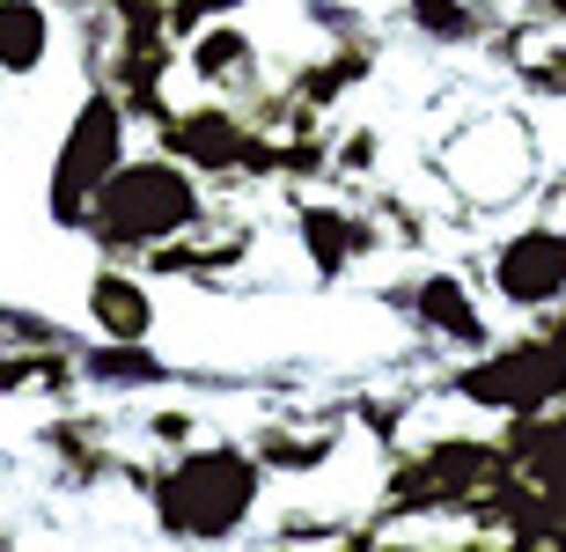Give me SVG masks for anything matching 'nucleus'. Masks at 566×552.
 Returning <instances> with one entry per match:
<instances>
[{"mask_svg": "<svg viewBox=\"0 0 566 552\" xmlns=\"http://www.w3.org/2000/svg\"><path fill=\"white\" fill-rule=\"evenodd\" d=\"M60 60V0H0V74L44 82Z\"/></svg>", "mask_w": 566, "mask_h": 552, "instance_id": "f8f14e48", "label": "nucleus"}, {"mask_svg": "<svg viewBox=\"0 0 566 552\" xmlns=\"http://www.w3.org/2000/svg\"><path fill=\"white\" fill-rule=\"evenodd\" d=\"M287 243H294V265L316 288H346L354 273H368V265H382V258L398 251L390 229H382V213H376V199L338 191V185L287 191Z\"/></svg>", "mask_w": 566, "mask_h": 552, "instance_id": "423d86ee", "label": "nucleus"}, {"mask_svg": "<svg viewBox=\"0 0 566 552\" xmlns=\"http://www.w3.org/2000/svg\"><path fill=\"white\" fill-rule=\"evenodd\" d=\"M545 140L523 104H471L457 126L427 148V199L449 207L457 229H479L493 213H515L545 191Z\"/></svg>", "mask_w": 566, "mask_h": 552, "instance_id": "f03ea898", "label": "nucleus"}, {"mask_svg": "<svg viewBox=\"0 0 566 552\" xmlns=\"http://www.w3.org/2000/svg\"><path fill=\"white\" fill-rule=\"evenodd\" d=\"M382 310L434 362H463V354H485V346L501 340L493 302L479 288V265H449V258H420L398 288H382Z\"/></svg>", "mask_w": 566, "mask_h": 552, "instance_id": "39448f33", "label": "nucleus"}, {"mask_svg": "<svg viewBox=\"0 0 566 552\" xmlns=\"http://www.w3.org/2000/svg\"><path fill=\"white\" fill-rule=\"evenodd\" d=\"M163 280L133 265V258H96V273L82 280V317L96 340H155L163 332Z\"/></svg>", "mask_w": 566, "mask_h": 552, "instance_id": "1a4fd4ad", "label": "nucleus"}, {"mask_svg": "<svg viewBox=\"0 0 566 552\" xmlns=\"http://www.w3.org/2000/svg\"><path fill=\"white\" fill-rule=\"evenodd\" d=\"M537 15H552V22H566V0H530Z\"/></svg>", "mask_w": 566, "mask_h": 552, "instance_id": "dca6fc26", "label": "nucleus"}, {"mask_svg": "<svg viewBox=\"0 0 566 552\" xmlns=\"http://www.w3.org/2000/svg\"><path fill=\"white\" fill-rule=\"evenodd\" d=\"M133 501L163 545H235L265 523L273 471L251 449V435H191L177 449H147L133 465Z\"/></svg>", "mask_w": 566, "mask_h": 552, "instance_id": "f257e3e1", "label": "nucleus"}, {"mask_svg": "<svg viewBox=\"0 0 566 552\" xmlns=\"http://www.w3.org/2000/svg\"><path fill=\"white\" fill-rule=\"evenodd\" d=\"M60 8H74V0H60Z\"/></svg>", "mask_w": 566, "mask_h": 552, "instance_id": "f3484780", "label": "nucleus"}, {"mask_svg": "<svg viewBox=\"0 0 566 552\" xmlns=\"http://www.w3.org/2000/svg\"><path fill=\"white\" fill-rule=\"evenodd\" d=\"M251 0H169V38L185 44V38H199L207 22H229V15H243Z\"/></svg>", "mask_w": 566, "mask_h": 552, "instance_id": "2eb2a0df", "label": "nucleus"}, {"mask_svg": "<svg viewBox=\"0 0 566 552\" xmlns=\"http://www.w3.org/2000/svg\"><path fill=\"white\" fill-rule=\"evenodd\" d=\"M140 148V118L111 82H82L74 111H66L60 140H52V163H44V221L60 236H82L88 199L111 185V170Z\"/></svg>", "mask_w": 566, "mask_h": 552, "instance_id": "20e7f679", "label": "nucleus"}, {"mask_svg": "<svg viewBox=\"0 0 566 552\" xmlns=\"http://www.w3.org/2000/svg\"><path fill=\"white\" fill-rule=\"evenodd\" d=\"M493 60L523 96H545V104H566V22L552 15H501L493 30Z\"/></svg>", "mask_w": 566, "mask_h": 552, "instance_id": "9b49d317", "label": "nucleus"}, {"mask_svg": "<svg viewBox=\"0 0 566 552\" xmlns=\"http://www.w3.org/2000/svg\"><path fill=\"white\" fill-rule=\"evenodd\" d=\"M332 185L338 191H376L382 185V126H368V118L332 126Z\"/></svg>", "mask_w": 566, "mask_h": 552, "instance_id": "4468645a", "label": "nucleus"}, {"mask_svg": "<svg viewBox=\"0 0 566 552\" xmlns=\"http://www.w3.org/2000/svg\"><path fill=\"white\" fill-rule=\"evenodd\" d=\"M398 15L434 52H471V44H493V30H501L493 0H398Z\"/></svg>", "mask_w": 566, "mask_h": 552, "instance_id": "ddd939ff", "label": "nucleus"}, {"mask_svg": "<svg viewBox=\"0 0 566 552\" xmlns=\"http://www.w3.org/2000/svg\"><path fill=\"white\" fill-rule=\"evenodd\" d=\"M213 199L221 191L207 185L199 170H185L177 155H163L155 140L147 148H133L118 170H111V185L88 199V251L96 258H133V265H147V258L163 251V243H177V236H191L199 221L213 213Z\"/></svg>", "mask_w": 566, "mask_h": 552, "instance_id": "7ed1b4c3", "label": "nucleus"}, {"mask_svg": "<svg viewBox=\"0 0 566 552\" xmlns=\"http://www.w3.org/2000/svg\"><path fill=\"white\" fill-rule=\"evenodd\" d=\"M479 288H485V302L515 324L559 310L566 302V221L537 207V213H523V221L493 229L485 251H479Z\"/></svg>", "mask_w": 566, "mask_h": 552, "instance_id": "0eeeda50", "label": "nucleus"}, {"mask_svg": "<svg viewBox=\"0 0 566 552\" xmlns=\"http://www.w3.org/2000/svg\"><path fill=\"white\" fill-rule=\"evenodd\" d=\"M74 362H82V390L96 405H126V398H155L169 383H185V368L169 362L155 340H96L88 332L74 346Z\"/></svg>", "mask_w": 566, "mask_h": 552, "instance_id": "9d476101", "label": "nucleus"}, {"mask_svg": "<svg viewBox=\"0 0 566 552\" xmlns=\"http://www.w3.org/2000/svg\"><path fill=\"white\" fill-rule=\"evenodd\" d=\"M177 74H185L199 96H251V88L273 82V60H265V38H258L251 22L229 15V22H207L199 38H185Z\"/></svg>", "mask_w": 566, "mask_h": 552, "instance_id": "6e6552de", "label": "nucleus"}]
</instances>
